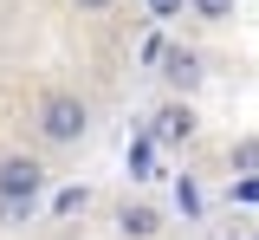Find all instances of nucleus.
<instances>
[{"label": "nucleus", "mask_w": 259, "mask_h": 240, "mask_svg": "<svg viewBox=\"0 0 259 240\" xmlns=\"http://www.w3.org/2000/svg\"><path fill=\"white\" fill-rule=\"evenodd\" d=\"M39 130H46V143H78L84 130H91L84 98H71V91H46V98H39Z\"/></svg>", "instance_id": "f257e3e1"}, {"label": "nucleus", "mask_w": 259, "mask_h": 240, "mask_svg": "<svg viewBox=\"0 0 259 240\" xmlns=\"http://www.w3.org/2000/svg\"><path fill=\"white\" fill-rule=\"evenodd\" d=\"M39 188H46V169H39L32 156H7V163H0V208H7V221H20Z\"/></svg>", "instance_id": "f03ea898"}, {"label": "nucleus", "mask_w": 259, "mask_h": 240, "mask_svg": "<svg viewBox=\"0 0 259 240\" xmlns=\"http://www.w3.org/2000/svg\"><path fill=\"white\" fill-rule=\"evenodd\" d=\"M194 137V110L188 104H162L149 117V143H188Z\"/></svg>", "instance_id": "7ed1b4c3"}, {"label": "nucleus", "mask_w": 259, "mask_h": 240, "mask_svg": "<svg viewBox=\"0 0 259 240\" xmlns=\"http://www.w3.org/2000/svg\"><path fill=\"white\" fill-rule=\"evenodd\" d=\"M156 59H162V78H168V85H175V91H188L194 78H201V59H194L188 46H162Z\"/></svg>", "instance_id": "20e7f679"}, {"label": "nucleus", "mask_w": 259, "mask_h": 240, "mask_svg": "<svg viewBox=\"0 0 259 240\" xmlns=\"http://www.w3.org/2000/svg\"><path fill=\"white\" fill-rule=\"evenodd\" d=\"M117 227H123L130 240H156V234H162V214H156V208H123Z\"/></svg>", "instance_id": "39448f33"}, {"label": "nucleus", "mask_w": 259, "mask_h": 240, "mask_svg": "<svg viewBox=\"0 0 259 240\" xmlns=\"http://www.w3.org/2000/svg\"><path fill=\"white\" fill-rule=\"evenodd\" d=\"M130 175H136V182H156V143L149 137L130 143Z\"/></svg>", "instance_id": "423d86ee"}, {"label": "nucleus", "mask_w": 259, "mask_h": 240, "mask_svg": "<svg viewBox=\"0 0 259 240\" xmlns=\"http://www.w3.org/2000/svg\"><path fill=\"white\" fill-rule=\"evenodd\" d=\"M233 169H240V175H259V137L233 143Z\"/></svg>", "instance_id": "0eeeda50"}, {"label": "nucleus", "mask_w": 259, "mask_h": 240, "mask_svg": "<svg viewBox=\"0 0 259 240\" xmlns=\"http://www.w3.org/2000/svg\"><path fill=\"white\" fill-rule=\"evenodd\" d=\"M194 13H201V20H227V13H233V0H194Z\"/></svg>", "instance_id": "6e6552de"}, {"label": "nucleus", "mask_w": 259, "mask_h": 240, "mask_svg": "<svg viewBox=\"0 0 259 240\" xmlns=\"http://www.w3.org/2000/svg\"><path fill=\"white\" fill-rule=\"evenodd\" d=\"M233 202H253L259 208V175H240V182H233Z\"/></svg>", "instance_id": "1a4fd4ad"}, {"label": "nucleus", "mask_w": 259, "mask_h": 240, "mask_svg": "<svg viewBox=\"0 0 259 240\" xmlns=\"http://www.w3.org/2000/svg\"><path fill=\"white\" fill-rule=\"evenodd\" d=\"M52 208H59V214H78V208H84V188H65V195H59Z\"/></svg>", "instance_id": "9d476101"}, {"label": "nucleus", "mask_w": 259, "mask_h": 240, "mask_svg": "<svg viewBox=\"0 0 259 240\" xmlns=\"http://www.w3.org/2000/svg\"><path fill=\"white\" fill-rule=\"evenodd\" d=\"M78 7H91V13H104V7H110V0H78Z\"/></svg>", "instance_id": "9b49d317"}, {"label": "nucleus", "mask_w": 259, "mask_h": 240, "mask_svg": "<svg viewBox=\"0 0 259 240\" xmlns=\"http://www.w3.org/2000/svg\"><path fill=\"white\" fill-rule=\"evenodd\" d=\"M149 7H156V13H168V7H175V0H149Z\"/></svg>", "instance_id": "f8f14e48"}]
</instances>
